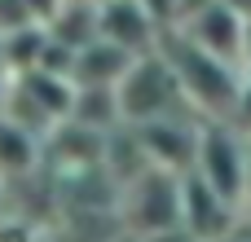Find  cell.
Here are the masks:
<instances>
[{
  "mask_svg": "<svg viewBox=\"0 0 251 242\" xmlns=\"http://www.w3.org/2000/svg\"><path fill=\"white\" fill-rule=\"evenodd\" d=\"M159 53L172 62V71H176V79H181L190 106H194L203 119H229V115H234L238 93H243V79H247L243 66L216 57L212 48H203V44H199L190 31H181V26H168V31H163Z\"/></svg>",
  "mask_w": 251,
  "mask_h": 242,
  "instance_id": "6da1fadb",
  "label": "cell"
},
{
  "mask_svg": "<svg viewBox=\"0 0 251 242\" xmlns=\"http://www.w3.org/2000/svg\"><path fill=\"white\" fill-rule=\"evenodd\" d=\"M119 225L154 238L168 229H185V203H181V172H168L159 163H150L141 176H132L128 185H119Z\"/></svg>",
  "mask_w": 251,
  "mask_h": 242,
  "instance_id": "7a4b0ae2",
  "label": "cell"
},
{
  "mask_svg": "<svg viewBox=\"0 0 251 242\" xmlns=\"http://www.w3.org/2000/svg\"><path fill=\"white\" fill-rule=\"evenodd\" d=\"M119 101H124V119L128 123H150V119H163V115H190L194 110L185 88H181V79H176V71H172V62L159 48L141 53L132 62V71L119 84Z\"/></svg>",
  "mask_w": 251,
  "mask_h": 242,
  "instance_id": "3957f363",
  "label": "cell"
},
{
  "mask_svg": "<svg viewBox=\"0 0 251 242\" xmlns=\"http://www.w3.org/2000/svg\"><path fill=\"white\" fill-rule=\"evenodd\" d=\"M194 172L212 181L229 203L247 212V185H251V137H243L229 119H207L203 141H199V163Z\"/></svg>",
  "mask_w": 251,
  "mask_h": 242,
  "instance_id": "277c9868",
  "label": "cell"
},
{
  "mask_svg": "<svg viewBox=\"0 0 251 242\" xmlns=\"http://www.w3.org/2000/svg\"><path fill=\"white\" fill-rule=\"evenodd\" d=\"M181 203H185V229L194 242H229L243 225L247 212L238 203H229L212 181H203L194 168L181 176Z\"/></svg>",
  "mask_w": 251,
  "mask_h": 242,
  "instance_id": "5b68a950",
  "label": "cell"
},
{
  "mask_svg": "<svg viewBox=\"0 0 251 242\" xmlns=\"http://www.w3.org/2000/svg\"><path fill=\"white\" fill-rule=\"evenodd\" d=\"M203 115H163V119H150V123H137L141 132V145L150 154V163L168 168V172H190L199 163V141H203Z\"/></svg>",
  "mask_w": 251,
  "mask_h": 242,
  "instance_id": "8992f818",
  "label": "cell"
},
{
  "mask_svg": "<svg viewBox=\"0 0 251 242\" xmlns=\"http://www.w3.org/2000/svg\"><path fill=\"white\" fill-rule=\"evenodd\" d=\"M97 26L106 40H115L128 53H154L163 40V22L141 4V0H97Z\"/></svg>",
  "mask_w": 251,
  "mask_h": 242,
  "instance_id": "52a82bcc",
  "label": "cell"
},
{
  "mask_svg": "<svg viewBox=\"0 0 251 242\" xmlns=\"http://www.w3.org/2000/svg\"><path fill=\"white\" fill-rule=\"evenodd\" d=\"M106 137L110 132L88 128L79 119H62L44 141V159L57 172H97V168H106Z\"/></svg>",
  "mask_w": 251,
  "mask_h": 242,
  "instance_id": "ba28073f",
  "label": "cell"
},
{
  "mask_svg": "<svg viewBox=\"0 0 251 242\" xmlns=\"http://www.w3.org/2000/svg\"><path fill=\"white\" fill-rule=\"evenodd\" d=\"M181 31H190L203 48H212L216 57L243 66V35H247V18L238 9H229L225 0H216L212 9H203L199 18H190Z\"/></svg>",
  "mask_w": 251,
  "mask_h": 242,
  "instance_id": "9c48e42d",
  "label": "cell"
},
{
  "mask_svg": "<svg viewBox=\"0 0 251 242\" xmlns=\"http://www.w3.org/2000/svg\"><path fill=\"white\" fill-rule=\"evenodd\" d=\"M132 62H137V53H128V48H119L115 40L97 35V40H88L84 48H75V71H71V79H75V84H124V75L132 71Z\"/></svg>",
  "mask_w": 251,
  "mask_h": 242,
  "instance_id": "30bf717a",
  "label": "cell"
},
{
  "mask_svg": "<svg viewBox=\"0 0 251 242\" xmlns=\"http://www.w3.org/2000/svg\"><path fill=\"white\" fill-rule=\"evenodd\" d=\"M13 84L53 119V123H62V119H71V106H75V79L71 75H57V71H49V66H31V71H22V75H13Z\"/></svg>",
  "mask_w": 251,
  "mask_h": 242,
  "instance_id": "8fae6325",
  "label": "cell"
},
{
  "mask_svg": "<svg viewBox=\"0 0 251 242\" xmlns=\"http://www.w3.org/2000/svg\"><path fill=\"white\" fill-rule=\"evenodd\" d=\"M40 163H44V137L26 132L22 123H13V119L0 110V176H4V181L31 176Z\"/></svg>",
  "mask_w": 251,
  "mask_h": 242,
  "instance_id": "7c38bea8",
  "label": "cell"
},
{
  "mask_svg": "<svg viewBox=\"0 0 251 242\" xmlns=\"http://www.w3.org/2000/svg\"><path fill=\"white\" fill-rule=\"evenodd\" d=\"M71 119H79V123H88V128H101V132L128 123V119H124V101H119V84H79V88H75Z\"/></svg>",
  "mask_w": 251,
  "mask_h": 242,
  "instance_id": "4fadbf2b",
  "label": "cell"
},
{
  "mask_svg": "<svg viewBox=\"0 0 251 242\" xmlns=\"http://www.w3.org/2000/svg\"><path fill=\"white\" fill-rule=\"evenodd\" d=\"M0 35H4L9 79L44 62V48H49V26H44V22H22V26H13V31H0Z\"/></svg>",
  "mask_w": 251,
  "mask_h": 242,
  "instance_id": "5bb4252c",
  "label": "cell"
},
{
  "mask_svg": "<svg viewBox=\"0 0 251 242\" xmlns=\"http://www.w3.org/2000/svg\"><path fill=\"white\" fill-rule=\"evenodd\" d=\"M62 44H71V48H84L88 40H97L101 35V26H97V0H66L57 13H53V22H44Z\"/></svg>",
  "mask_w": 251,
  "mask_h": 242,
  "instance_id": "9a60e30c",
  "label": "cell"
},
{
  "mask_svg": "<svg viewBox=\"0 0 251 242\" xmlns=\"http://www.w3.org/2000/svg\"><path fill=\"white\" fill-rule=\"evenodd\" d=\"M22 22H35L31 9H26V0H0V31H13Z\"/></svg>",
  "mask_w": 251,
  "mask_h": 242,
  "instance_id": "2e32d148",
  "label": "cell"
},
{
  "mask_svg": "<svg viewBox=\"0 0 251 242\" xmlns=\"http://www.w3.org/2000/svg\"><path fill=\"white\" fill-rule=\"evenodd\" d=\"M229 123H234V128H238L243 137H251V75L243 79V93H238V106H234Z\"/></svg>",
  "mask_w": 251,
  "mask_h": 242,
  "instance_id": "e0dca14e",
  "label": "cell"
},
{
  "mask_svg": "<svg viewBox=\"0 0 251 242\" xmlns=\"http://www.w3.org/2000/svg\"><path fill=\"white\" fill-rule=\"evenodd\" d=\"M141 4H146L163 26H176V22H181V0H141Z\"/></svg>",
  "mask_w": 251,
  "mask_h": 242,
  "instance_id": "ac0fdd59",
  "label": "cell"
},
{
  "mask_svg": "<svg viewBox=\"0 0 251 242\" xmlns=\"http://www.w3.org/2000/svg\"><path fill=\"white\" fill-rule=\"evenodd\" d=\"M62 4H66V0H26V9H31L35 22H53V13H57Z\"/></svg>",
  "mask_w": 251,
  "mask_h": 242,
  "instance_id": "d6986e66",
  "label": "cell"
},
{
  "mask_svg": "<svg viewBox=\"0 0 251 242\" xmlns=\"http://www.w3.org/2000/svg\"><path fill=\"white\" fill-rule=\"evenodd\" d=\"M212 4H216V0H181V22H176V26H185L190 18H199V13L212 9Z\"/></svg>",
  "mask_w": 251,
  "mask_h": 242,
  "instance_id": "ffe728a7",
  "label": "cell"
},
{
  "mask_svg": "<svg viewBox=\"0 0 251 242\" xmlns=\"http://www.w3.org/2000/svg\"><path fill=\"white\" fill-rule=\"evenodd\" d=\"M243 71L251 75V18H247V35H243Z\"/></svg>",
  "mask_w": 251,
  "mask_h": 242,
  "instance_id": "44dd1931",
  "label": "cell"
},
{
  "mask_svg": "<svg viewBox=\"0 0 251 242\" xmlns=\"http://www.w3.org/2000/svg\"><path fill=\"white\" fill-rule=\"evenodd\" d=\"M110 242H146V238H141V234H132V229H124V225H119V234H115V238H110Z\"/></svg>",
  "mask_w": 251,
  "mask_h": 242,
  "instance_id": "7402d4cb",
  "label": "cell"
},
{
  "mask_svg": "<svg viewBox=\"0 0 251 242\" xmlns=\"http://www.w3.org/2000/svg\"><path fill=\"white\" fill-rule=\"evenodd\" d=\"M225 4H229V9H238L243 18H251V0H225Z\"/></svg>",
  "mask_w": 251,
  "mask_h": 242,
  "instance_id": "603a6c76",
  "label": "cell"
},
{
  "mask_svg": "<svg viewBox=\"0 0 251 242\" xmlns=\"http://www.w3.org/2000/svg\"><path fill=\"white\" fill-rule=\"evenodd\" d=\"M0 75H9V62H4V35H0Z\"/></svg>",
  "mask_w": 251,
  "mask_h": 242,
  "instance_id": "cb8c5ba5",
  "label": "cell"
},
{
  "mask_svg": "<svg viewBox=\"0 0 251 242\" xmlns=\"http://www.w3.org/2000/svg\"><path fill=\"white\" fill-rule=\"evenodd\" d=\"M4 93H9V75H0V106H4Z\"/></svg>",
  "mask_w": 251,
  "mask_h": 242,
  "instance_id": "d4e9b609",
  "label": "cell"
},
{
  "mask_svg": "<svg viewBox=\"0 0 251 242\" xmlns=\"http://www.w3.org/2000/svg\"><path fill=\"white\" fill-rule=\"evenodd\" d=\"M0 198H4V176H0Z\"/></svg>",
  "mask_w": 251,
  "mask_h": 242,
  "instance_id": "484cf974",
  "label": "cell"
}]
</instances>
